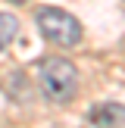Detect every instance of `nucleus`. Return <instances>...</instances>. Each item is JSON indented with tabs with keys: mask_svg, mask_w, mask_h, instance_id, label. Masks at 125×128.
<instances>
[{
	"mask_svg": "<svg viewBox=\"0 0 125 128\" xmlns=\"http://www.w3.org/2000/svg\"><path fill=\"white\" fill-rule=\"evenodd\" d=\"M38 84L44 97L53 103H69L78 94V69L66 56H47L38 66Z\"/></svg>",
	"mask_w": 125,
	"mask_h": 128,
	"instance_id": "1",
	"label": "nucleus"
},
{
	"mask_svg": "<svg viewBox=\"0 0 125 128\" xmlns=\"http://www.w3.org/2000/svg\"><path fill=\"white\" fill-rule=\"evenodd\" d=\"M38 28L56 47H75V44H81V34H84L81 22L60 6H41L38 10Z\"/></svg>",
	"mask_w": 125,
	"mask_h": 128,
	"instance_id": "2",
	"label": "nucleus"
},
{
	"mask_svg": "<svg viewBox=\"0 0 125 128\" xmlns=\"http://www.w3.org/2000/svg\"><path fill=\"white\" fill-rule=\"evenodd\" d=\"M91 122L97 128H125V106L122 103H97L91 110Z\"/></svg>",
	"mask_w": 125,
	"mask_h": 128,
	"instance_id": "3",
	"label": "nucleus"
},
{
	"mask_svg": "<svg viewBox=\"0 0 125 128\" xmlns=\"http://www.w3.org/2000/svg\"><path fill=\"white\" fill-rule=\"evenodd\" d=\"M16 31H19V19L12 16V12H0V50L12 44Z\"/></svg>",
	"mask_w": 125,
	"mask_h": 128,
	"instance_id": "4",
	"label": "nucleus"
},
{
	"mask_svg": "<svg viewBox=\"0 0 125 128\" xmlns=\"http://www.w3.org/2000/svg\"><path fill=\"white\" fill-rule=\"evenodd\" d=\"M10 3H25V0H10Z\"/></svg>",
	"mask_w": 125,
	"mask_h": 128,
	"instance_id": "5",
	"label": "nucleus"
}]
</instances>
